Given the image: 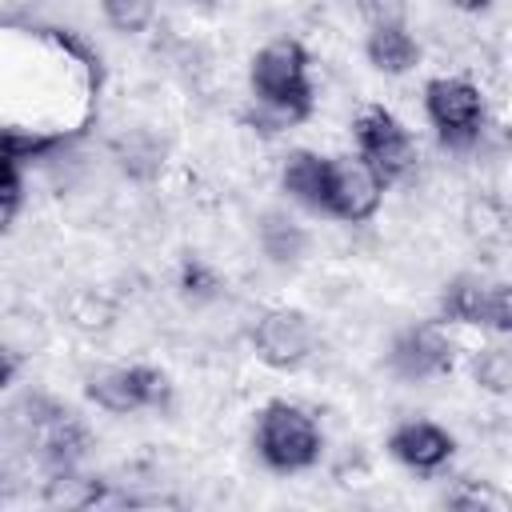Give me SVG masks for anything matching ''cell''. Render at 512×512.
I'll return each mask as SVG.
<instances>
[{"mask_svg": "<svg viewBox=\"0 0 512 512\" xmlns=\"http://www.w3.org/2000/svg\"><path fill=\"white\" fill-rule=\"evenodd\" d=\"M212 288H216V276H212L200 260H188V264H184V292H192V296H212Z\"/></svg>", "mask_w": 512, "mask_h": 512, "instance_id": "obj_18", "label": "cell"}, {"mask_svg": "<svg viewBox=\"0 0 512 512\" xmlns=\"http://www.w3.org/2000/svg\"><path fill=\"white\" fill-rule=\"evenodd\" d=\"M16 204H20V164L0 156V228L12 220Z\"/></svg>", "mask_w": 512, "mask_h": 512, "instance_id": "obj_15", "label": "cell"}, {"mask_svg": "<svg viewBox=\"0 0 512 512\" xmlns=\"http://www.w3.org/2000/svg\"><path fill=\"white\" fill-rule=\"evenodd\" d=\"M252 344H256V356L272 368H296L308 360L316 336H312V324L304 320V312L296 308H272L256 320L252 328Z\"/></svg>", "mask_w": 512, "mask_h": 512, "instance_id": "obj_7", "label": "cell"}, {"mask_svg": "<svg viewBox=\"0 0 512 512\" xmlns=\"http://www.w3.org/2000/svg\"><path fill=\"white\" fill-rule=\"evenodd\" d=\"M360 12L372 20V28H380V24H404V0H360Z\"/></svg>", "mask_w": 512, "mask_h": 512, "instance_id": "obj_17", "label": "cell"}, {"mask_svg": "<svg viewBox=\"0 0 512 512\" xmlns=\"http://www.w3.org/2000/svg\"><path fill=\"white\" fill-rule=\"evenodd\" d=\"M284 188H288L300 204L324 212V160L312 156V152H296V156L284 164Z\"/></svg>", "mask_w": 512, "mask_h": 512, "instance_id": "obj_12", "label": "cell"}, {"mask_svg": "<svg viewBox=\"0 0 512 512\" xmlns=\"http://www.w3.org/2000/svg\"><path fill=\"white\" fill-rule=\"evenodd\" d=\"M356 144L380 184H396L416 168V144L388 108H364L356 116Z\"/></svg>", "mask_w": 512, "mask_h": 512, "instance_id": "obj_3", "label": "cell"}, {"mask_svg": "<svg viewBox=\"0 0 512 512\" xmlns=\"http://www.w3.org/2000/svg\"><path fill=\"white\" fill-rule=\"evenodd\" d=\"M196 4H212V0H196Z\"/></svg>", "mask_w": 512, "mask_h": 512, "instance_id": "obj_21", "label": "cell"}, {"mask_svg": "<svg viewBox=\"0 0 512 512\" xmlns=\"http://www.w3.org/2000/svg\"><path fill=\"white\" fill-rule=\"evenodd\" d=\"M388 448H392V456L396 460H404L408 468H440L448 456H452V436L444 432V428H436V424H404V428H396L392 432V440H388Z\"/></svg>", "mask_w": 512, "mask_h": 512, "instance_id": "obj_10", "label": "cell"}, {"mask_svg": "<svg viewBox=\"0 0 512 512\" xmlns=\"http://www.w3.org/2000/svg\"><path fill=\"white\" fill-rule=\"evenodd\" d=\"M104 4V16L116 32H144L148 20H152V0H100Z\"/></svg>", "mask_w": 512, "mask_h": 512, "instance_id": "obj_14", "label": "cell"}, {"mask_svg": "<svg viewBox=\"0 0 512 512\" xmlns=\"http://www.w3.org/2000/svg\"><path fill=\"white\" fill-rule=\"evenodd\" d=\"M88 396L108 412H140L168 404V380L156 368H112L88 380Z\"/></svg>", "mask_w": 512, "mask_h": 512, "instance_id": "obj_6", "label": "cell"}, {"mask_svg": "<svg viewBox=\"0 0 512 512\" xmlns=\"http://www.w3.org/2000/svg\"><path fill=\"white\" fill-rule=\"evenodd\" d=\"M476 376H480V384H488L492 392H504V388H508V356H504L500 348L484 352V356L476 360Z\"/></svg>", "mask_w": 512, "mask_h": 512, "instance_id": "obj_16", "label": "cell"}, {"mask_svg": "<svg viewBox=\"0 0 512 512\" xmlns=\"http://www.w3.org/2000/svg\"><path fill=\"white\" fill-rule=\"evenodd\" d=\"M256 448H260L264 464H272L276 472H300L320 456V432L308 412L276 400L260 412Z\"/></svg>", "mask_w": 512, "mask_h": 512, "instance_id": "obj_2", "label": "cell"}, {"mask_svg": "<svg viewBox=\"0 0 512 512\" xmlns=\"http://www.w3.org/2000/svg\"><path fill=\"white\" fill-rule=\"evenodd\" d=\"M368 60H372L380 72L400 76V72H408V68L420 60V48H416V40L404 32V24H380V28H372V36H368Z\"/></svg>", "mask_w": 512, "mask_h": 512, "instance_id": "obj_11", "label": "cell"}, {"mask_svg": "<svg viewBox=\"0 0 512 512\" xmlns=\"http://www.w3.org/2000/svg\"><path fill=\"white\" fill-rule=\"evenodd\" d=\"M392 372L404 376V380H432V376H444L452 372V344L432 328H412L404 332L396 344H392V356H388Z\"/></svg>", "mask_w": 512, "mask_h": 512, "instance_id": "obj_9", "label": "cell"}, {"mask_svg": "<svg viewBox=\"0 0 512 512\" xmlns=\"http://www.w3.org/2000/svg\"><path fill=\"white\" fill-rule=\"evenodd\" d=\"M252 88L256 96L276 108L288 120H300L312 112V88H308V56L296 40H276L256 52L252 60Z\"/></svg>", "mask_w": 512, "mask_h": 512, "instance_id": "obj_1", "label": "cell"}, {"mask_svg": "<svg viewBox=\"0 0 512 512\" xmlns=\"http://www.w3.org/2000/svg\"><path fill=\"white\" fill-rule=\"evenodd\" d=\"M428 116H432V124H436V132H440L444 144L464 148L480 132L484 100H480V92L468 80L440 76V80L428 84Z\"/></svg>", "mask_w": 512, "mask_h": 512, "instance_id": "obj_4", "label": "cell"}, {"mask_svg": "<svg viewBox=\"0 0 512 512\" xmlns=\"http://www.w3.org/2000/svg\"><path fill=\"white\" fill-rule=\"evenodd\" d=\"M12 372H16V360H12V356H8L4 348H0V388H4L8 380H12Z\"/></svg>", "mask_w": 512, "mask_h": 512, "instance_id": "obj_19", "label": "cell"}, {"mask_svg": "<svg viewBox=\"0 0 512 512\" xmlns=\"http://www.w3.org/2000/svg\"><path fill=\"white\" fill-rule=\"evenodd\" d=\"M440 312L448 320H460V324H492V328H508L512 324V312H508V288L504 284H480V280H456L444 300H440Z\"/></svg>", "mask_w": 512, "mask_h": 512, "instance_id": "obj_8", "label": "cell"}, {"mask_svg": "<svg viewBox=\"0 0 512 512\" xmlns=\"http://www.w3.org/2000/svg\"><path fill=\"white\" fill-rule=\"evenodd\" d=\"M64 136H44V132H20V128H0V156L24 164V160H40L52 148H60Z\"/></svg>", "mask_w": 512, "mask_h": 512, "instance_id": "obj_13", "label": "cell"}, {"mask_svg": "<svg viewBox=\"0 0 512 512\" xmlns=\"http://www.w3.org/2000/svg\"><path fill=\"white\" fill-rule=\"evenodd\" d=\"M380 180L372 176V168L364 160H324V212L340 216V220H368L380 204Z\"/></svg>", "mask_w": 512, "mask_h": 512, "instance_id": "obj_5", "label": "cell"}, {"mask_svg": "<svg viewBox=\"0 0 512 512\" xmlns=\"http://www.w3.org/2000/svg\"><path fill=\"white\" fill-rule=\"evenodd\" d=\"M452 4H456L460 12H484V8L492 4V0H452Z\"/></svg>", "mask_w": 512, "mask_h": 512, "instance_id": "obj_20", "label": "cell"}]
</instances>
